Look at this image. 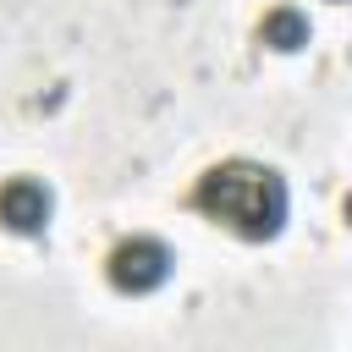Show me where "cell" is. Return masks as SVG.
I'll use <instances>...</instances> for the list:
<instances>
[{
    "instance_id": "6da1fadb",
    "label": "cell",
    "mask_w": 352,
    "mask_h": 352,
    "mask_svg": "<svg viewBox=\"0 0 352 352\" xmlns=\"http://www.w3.org/2000/svg\"><path fill=\"white\" fill-rule=\"evenodd\" d=\"M192 204L214 226H226V231H236L248 242H264V236H275L286 226L292 192H286V176L258 165V160H220V165H209L198 176Z\"/></svg>"
},
{
    "instance_id": "7a4b0ae2",
    "label": "cell",
    "mask_w": 352,
    "mask_h": 352,
    "mask_svg": "<svg viewBox=\"0 0 352 352\" xmlns=\"http://www.w3.org/2000/svg\"><path fill=\"white\" fill-rule=\"evenodd\" d=\"M170 270H176V253H170L160 236H148V231H132V236H121V242L110 248V258H104V275H110V286H116V292H126V297L160 292V286L170 280Z\"/></svg>"
},
{
    "instance_id": "3957f363",
    "label": "cell",
    "mask_w": 352,
    "mask_h": 352,
    "mask_svg": "<svg viewBox=\"0 0 352 352\" xmlns=\"http://www.w3.org/2000/svg\"><path fill=\"white\" fill-rule=\"evenodd\" d=\"M50 214H55V198H50L44 182H33V176H11V182L0 187V226H6V231H16V236H38V231L50 226Z\"/></svg>"
},
{
    "instance_id": "277c9868",
    "label": "cell",
    "mask_w": 352,
    "mask_h": 352,
    "mask_svg": "<svg viewBox=\"0 0 352 352\" xmlns=\"http://www.w3.org/2000/svg\"><path fill=\"white\" fill-rule=\"evenodd\" d=\"M308 11H297V6H275V11H264V22H258V38L270 44V50H280V55H292V50H302L308 44Z\"/></svg>"
}]
</instances>
